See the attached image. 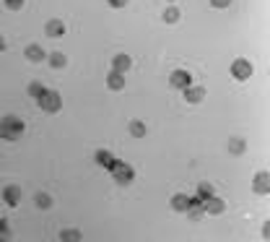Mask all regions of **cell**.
I'll use <instances>...</instances> for the list:
<instances>
[{
    "label": "cell",
    "mask_w": 270,
    "mask_h": 242,
    "mask_svg": "<svg viewBox=\"0 0 270 242\" xmlns=\"http://www.w3.org/2000/svg\"><path fill=\"white\" fill-rule=\"evenodd\" d=\"M185 92H187V99H190V102H200V99L205 97V92H203V89H192V86H187Z\"/></svg>",
    "instance_id": "cell-9"
},
{
    "label": "cell",
    "mask_w": 270,
    "mask_h": 242,
    "mask_svg": "<svg viewBox=\"0 0 270 242\" xmlns=\"http://www.w3.org/2000/svg\"><path fill=\"white\" fill-rule=\"evenodd\" d=\"M21 133H24V123L19 117H3L0 120V138L16 141V138H21Z\"/></svg>",
    "instance_id": "cell-1"
},
{
    "label": "cell",
    "mask_w": 270,
    "mask_h": 242,
    "mask_svg": "<svg viewBox=\"0 0 270 242\" xmlns=\"http://www.w3.org/2000/svg\"><path fill=\"white\" fill-rule=\"evenodd\" d=\"M65 32V29H63V24H60V21H50L47 24V34L52 37V34H63Z\"/></svg>",
    "instance_id": "cell-12"
},
{
    "label": "cell",
    "mask_w": 270,
    "mask_h": 242,
    "mask_svg": "<svg viewBox=\"0 0 270 242\" xmlns=\"http://www.w3.org/2000/svg\"><path fill=\"white\" fill-rule=\"evenodd\" d=\"M50 60H52V63H57L55 68H63V63H65V57H63V55H57V52H55V55H52Z\"/></svg>",
    "instance_id": "cell-19"
},
{
    "label": "cell",
    "mask_w": 270,
    "mask_h": 242,
    "mask_svg": "<svg viewBox=\"0 0 270 242\" xmlns=\"http://www.w3.org/2000/svg\"><path fill=\"white\" fill-rule=\"evenodd\" d=\"M211 195H213V193H211V185H208V183L198 188V198H211Z\"/></svg>",
    "instance_id": "cell-15"
},
{
    "label": "cell",
    "mask_w": 270,
    "mask_h": 242,
    "mask_svg": "<svg viewBox=\"0 0 270 242\" xmlns=\"http://www.w3.org/2000/svg\"><path fill=\"white\" fill-rule=\"evenodd\" d=\"M221 211H223V201H216V198L208 201V214H221Z\"/></svg>",
    "instance_id": "cell-10"
},
{
    "label": "cell",
    "mask_w": 270,
    "mask_h": 242,
    "mask_svg": "<svg viewBox=\"0 0 270 242\" xmlns=\"http://www.w3.org/2000/svg\"><path fill=\"white\" fill-rule=\"evenodd\" d=\"M109 6H117L119 8V6H125V3H122V0H109Z\"/></svg>",
    "instance_id": "cell-21"
},
{
    "label": "cell",
    "mask_w": 270,
    "mask_h": 242,
    "mask_svg": "<svg viewBox=\"0 0 270 242\" xmlns=\"http://www.w3.org/2000/svg\"><path fill=\"white\" fill-rule=\"evenodd\" d=\"M96 162H99V164H104V167H109V164H112L114 159H112L109 151H99V154H96Z\"/></svg>",
    "instance_id": "cell-11"
},
{
    "label": "cell",
    "mask_w": 270,
    "mask_h": 242,
    "mask_svg": "<svg viewBox=\"0 0 270 242\" xmlns=\"http://www.w3.org/2000/svg\"><path fill=\"white\" fill-rule=\"evenodd\" d=\"M26 57L39 60V57H42V50H39V47H26Z\"/></svg>",
    "instance_id": "cell-16"
},
{
    "label": "cell",
    "mask_w": 270,
    "mask_h": 242,
    "mask_svg": "<svg viewBox=\"0 0 270 242\" xmlns=\"http://www.w3.org/2000/svg\"><path fill=\"white\" fill-rule=\"evenodd\" d=\"M169 84H172L174 89H187V86H192V75H190L187 70H174V73L169 75Z\"/></svg>",
    "instance_id": "cell-3"
},
{
    "label": "cell",
    "mask_w": 270,
    "mask_h": 242,
    "mask_svg": "<svg viewBox=\"0 0 270 242\" xmlns=\"http://www.w3.org/2000/svg\"><path fill=\"white\" fill-rule=\"evenodd\" d=\"M231 75H234V78H249L252 65L247 63L244 57H239V60H234V65H231Z\"/></svg>",
    "instance_id": "cell-4"
},
{
    "label": "cell",
    "mask_w": 270,
    "mask_h": 242,
    "mask_svg": "<svg viewBox=\"0 0 270 242\" xmlns=\"http://www.w3.org/2000/svg\"><path fill=\"white\" fill-rule=\"evenodd\" d=\"M29 94H32V97H42V94H44V86H42V84H37V81H34V84H29Z\"/></svg>",
    "instance_id": "cell-13"
},
{
    "label": "cell",
    "mask_w": 270,
    "mask_h": 242,
    "mask_svg": "<svg viewBox=\"0 0 270 242\" xmlns=\"http://www.w3.org/2000/svg\"><path fill=\"white\" fill-rule=\"evenodd\" d=\"M3 198H6V203L16 206V203H19V198H21V193H19V188H16V185H8V188L3 190Z\"/></svg>",
    "instance_id": "cell-5"
},
{
    "label": "cell",
    "mask_w": 270,
    "mask_h": 242,
    "mask_svg": "<svg viewBox=\"0 0 270 242\" xmlns=\"http://www.w3.org/2000/svg\"><path fill=\"white\" fill-rule=\"evenodd\" d=\"M211 6H216V8H226L229 0H211Z\"/></svg>",
    "instance_id": "cell-20"
},
{
    "label": "cell",
    "mask_w": 270,
    "mask_h": 242,
    "mask_svg": "<svg viewBox=\"0 0 270 242\" xmlns=\"http://www.w3.org/2000/svg\"><path fill=\"white\" fill-rule=\"evenodd\" d=\"M6 6H8V8H13V11H19V8L24 6V0H6Z\"/></svg>",
    "instance_id": "cell-18"
},
{
    "label": "cell",
    "mask_w": 270,
    "mask_h": 242,
    "mask_svg": "<svg viewBox=\"0 0 270 242\" xmlns=\"http://www.w3.org/2000/svg\"><path fill=\"white\" fill-rule=\"evenodd\" d=\"M39 104L44 112H57L60 110V97L55 92H50V89H44V94L39 97Z\"/></svg>",
    "instance_id": "cell-2"
},
{
    "label": "cell",
    "mask_w": 270,
    "mask_h": 242,
    "mask_svg": "<svg viewBox=\"0 0 270 242\" xmlns=\"http://www.w3.org/2000/svg\"><path fill=\"white\" fill-rule=\"evenodd\" d=\"M112 65H114V70H117V73H122V70H127V68L132 65V60H130L127 55H117V57L112 60Z\"/></svg>",
    "instance_id": "cell-7"
},
{
    "label": "cell",
    "mask_w": 270,
    "mask_h": 242,
    "mask_svg": "<svg viewBox=\"0 0 270 242\" xmlns=\"http://www.w3.org/2000/svg\"><path fill=\"white\" fill-rule=\"evenodd\" d=\"M172 206H174L177 211H190V201L185 198V195H174V198H172Z\"/></svg>",
    "instance_id": "cell-8"
},
{
    "label": "cell",
    "mask_w": 270,
    "mask_h": 242,
    "mask_svg": "<svg viewBox=\"0 0 270 242\" xmlns=\"http://www.w3.org/2000/svg\"><path fill=\"white\" fill-rule=\"evenodd\" d=\"M130 133H132V135H143V133H146V130H143V123L132 120V123H130Z\"/></svg>",
    "instance_id": "cell-14"
},
{
    "label": "cell",
    "mask_w": 270,
    "mask_h": 242,
    "mask_svg": "<svg viewBox=\"0 0 270 242\" xmlns=\"http://www.w3.org/2000/svg\"><path fill=\"white\" fill-rule=\"evenodd\" d=\"M3 47H6V44H3V39H0V50H3Z\"/></svg>",
    "instance_id": "cell-22"
},
{
    "label": "cell",
    "mask_w": 270,
    "mask_h": 242,
    "mask_svg": "<svg viewBox=\"0 0 270 242\" xmlns=\"http://www.w3.org/2000/svg\"><path fill=\"white\" fill-rule=\"evenodd\" d=\"M164 19H167V21H177L179 19V11L177 8H169L167 13H164Z\"/></svg>",
    "instance_id": "cell-17"
},
{
    "label": "cell",
    "mask_w": 270,
    "mask_h": 242,
    "mask_svg": "<svg viewBox=\"0 0 270 242\" xmlns=\"http://www.w3.org/2000/svg\"><path fill=\"white\" fill-rule=\"evenodd\" d=\"M107 86L112 89V92H119V89L125 86V81H122V75H119L117 70H112V73L107 75Z\"/></svg>",
    "instance_id": "cell-6"
}]
</instances>
